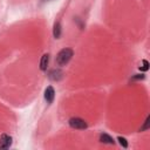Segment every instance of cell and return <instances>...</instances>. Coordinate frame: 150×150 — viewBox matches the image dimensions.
Returning <instances> with one entry per match:
<instances>
[{
	"label": "cell",
	"mask_w": 150,
	"mask_h": 150,
	"mask_svg": "<svg viewBox=\"0 0 150 150\" xmlns=\"http://www.w3.org/2000/svg\"><path fill=\"white\" fill-rule=\"evenodd\" d=\"M73 54L74 53H73V50L70 48H63V49H61L57 53L56 59H55L56 64L57 66H64V64H67L70 61V59L73 57Z\"/></svg>",
	"instance_id": "1"
},
{
	"label": "cell",
	"mask_w": 150,
	"mask_h": 150,
	"mask_svg": "<svg viewBox=\"0 0 150 150\" xmlns=\"http://www.w3.org/2000/svg\"><path fill=\"white\" fill-rule=\"evenodd\" d=\"M69 125L74 129H79V130H83L87 128V123L84 122V120L80 118V117H73L69 120Z\"/></svg>",
	"instance_id": "2"
},
{
	"label": "cell",
	"mask_w": 150,
	"mask_h": 150,
	"mask_svg": "<svg viewBox=\"0 0 150 150\" xmlns=\"http://www.w3.org/2000/svg\"><path fill=\"white\" fill-rule=\"evenodd\" d=\"M12 145V137L8 135H1L0 136V150L8 149Z\"/></svg>",
	"instance_id": "3"
},
{
	"label": "cell",
	"mask_w": 150,
	"mask_h": 150,
	"mask_svg": "<svg viewBox=\"0 0 150 150\" xmlns=\"http://www.w3.org/2000/svg\"><path fill=\"white\" fill-rule=\"evenodd\" d=\"M54 97H55V90H54V88L52 86H48L46 88V90H45V100H46V102L48 104L53 103Z\"/></svg>",
	"instance_id": "4"
},
{
	"label": "cell",
	"mask_w": 150,
	"mask_h": 150,
	"mask_svg": "<svg viewBox=\"0 0 150 150\" xmlns=\"http://www.w3.org/2000/svg\"><path fill=\"white\" fill-rule=\"evenodd\" d=\"M48 76H49V79L53 80V81H60V80L62 79V76H63V73H62V70H60V69H52V70L49 71Z\"/></svg>",
	"instance_id": "5"
},
{
	"label": "cell",
	"mask_w": 150,
	"mask_h": 150,
	"mask_svg": "<svg viewBox=\"0 0 150 150\" xmlns=\"http://www.w3.org/2000/svg\"><path fill=\"white\" fill-rule=\"evenodd\" d=\"M48 63H49V55L48 54H43L42 57H41V61H40V69L41 70H46L47 67H48Z\"/></svg>",
	"instance_id": "6"
},
{
	"label": "cell",
	"mask_w": 150,
	"mask_h": 150,
	"mask_svg": "<svg viewBox=\"0 0 150 150\" xmlns=\"http://www.w3.org/2000/svg\"><path fill=\"white\" fill-rule=\"evenodd\" d=\"M53 35L55 39H60L61 36V23L57 21L54 23V28H53Z\"/></svg>",
	"instance_id": "7"
},
{
	"label": "cell",
	"mask_w": 150,
	"mask_h": 150,
	"mask_svg": "<svg viewBox=\"0 0 150 150\" xmlns=\"http://www.w3.org/2000/svg\"><path fill=\"white\" fill-rule=\"evenodd\" d=\"M100 141L102 143H108V144H114V139L111 136H109L108 134H102L100 136Z\"/></svg>",
	"instance_id": "8"
},
{
	"label": "cell",
	"mask_w": 150,
	"mask_h": 150,
	"mask_svg": "<svg viewBox=\"0 0 150 150\" xmlns=\"http://www.w3.org/2000/svg\"><path fill=\"white\" fill-rule=\"evenodd\" d=\"M117 141H118V143H120L123 148H128V142H127V139H125L124 137L118 136V137H117Z\"/></svg>",
	"instance_id": "9"
},
{
	"label": "cell",
	"mask_w": 150,
	"mask_h": 150,
	"mask_svg": "<svg viewBox=\"0 0 150 150\" xmlns=\"http://www.w3.org/2000/svg\"><path fill=\"white\" fill-rule=\"evenodd\" d=\"M142 64H143V66H142V67H139V69H141V70H144V71H145V70H148V69H149V62H148L146 60H143V61H142Z\"/></svg>",
	"instance_id": "10"
},
{
	"label": "cell",
	"mask_w": 150,
	"mask_h": 150,
	"mask_svg": "<svg viewBox=\"0 0 150 150\" xmlns=\"http://www.w3.org/2000/svg\"><path fill=\"white\" fill-rule=\"evenodd\" d=\"M150 121V117H146V120H145V122H144V125L141 128V131H144V130H146V129H149V122Z\"/></svg>",
	"instance_id": "11"
},
{
	"label": "cell",
	"mask_w": 150,
	"mask_h": 150,
	"mask_svg": "<svg viewBox=\"0 0 150 150\" xmlns=\"http://www.w3.org/2000/svg\"><path fill=\"white\" fill-rule=\"evenodd\" d=\"M48 1H52V0H41V4H45V2H48Z\"/></svg>",
	"instance_id": "12"
}]
</instances>
